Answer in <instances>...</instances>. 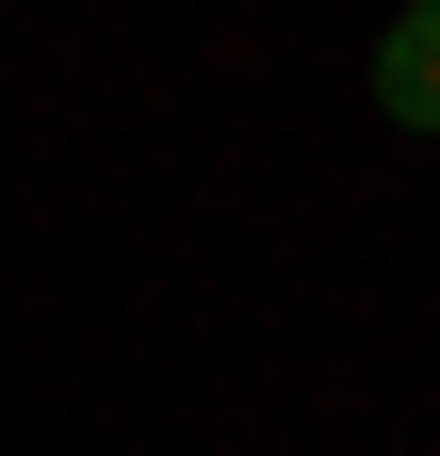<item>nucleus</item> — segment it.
<instances>
[{
	"mask_svg": "<svg viewBox=\"0 0 440 456\" xmlns=\"http://www.w3.org/2000/svg\"><path fill=\"white\" fill-rule=\"evenodd\" d=\"M375 114H392V131H440V0H408V17L375 33Z\"/></svg>",
	"mask_w": 440,
	"mask_h": 456,
	"instance_id": "1",
	"label": "nucleus"
}]
</instances>
